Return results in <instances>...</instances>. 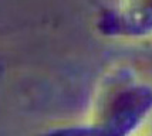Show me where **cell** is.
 I'll return each mask as SVG.
<instances>
[{"instance_id": "cell-1", "label": "cell", "mask_w": 152, "mask_h": 136, "mask_svg": "<svg viewBox=\"0 0 152 136\" xmlns=\"http://www.w3.org/2000/svg\"><path fill=\"white\" fill-rule=\"evenodd\" d=\"M152 113V85L119 72L98 98L87 122L61 125L39 136H132Z\"/></svg>"}, {"instance_id": "cell-2", "label": "cell", "mask_w": 152, "mask_h": 136, "mask_svg": "<svg viewBox=\"0 0 152 136\" xmlns=\"http://www.w3.org/2000/svg\"><path fill=\"white\" fill-rule=\"evenodd\" d=\"M105 37L144 39L152 36V1H122L107 7L95 20Z\"/></svg>"}]
</instances>
